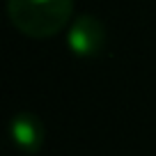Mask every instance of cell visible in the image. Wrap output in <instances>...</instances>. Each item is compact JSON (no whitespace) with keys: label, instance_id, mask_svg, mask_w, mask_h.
Instances as JSON below:
<instances>
[{"label":"cell","instance_id":"cell-1","mask_svg":"<svg viewBox=\"0 0 156 156\" xmlns=\"http://www.w3.org/2000/svg\"><path fill=\"white\" fill-rule=\"evenodd\" d=\"M73 0H7V16L21 34L48 39L71 23Z\"/></svg>","mask_w":156,"mask_h":156},{"label":"cell","instance_id":"cell-2","mask_svg":"<svg viewBox=\"0 0 156 156\" xmlns=\"http://www.w3.org/2000/svg\"><path fill=\"white\" fill-rule=\"evenodd\" d=\"M67 46L76 58H85V60L101 58L108 46L106 25L92 14L76 16L67 30Z\"/></svg>","mask_w":156,"mask_h":156},{"label":"cell","instance_id":"cell-3","mask_svg":"<svg viewBox=\"0 0 156 156\" xmlns=\"http://www.w3.org/2000/svg\"><path fill=\"white\" fill-rule=\"evenodd\" d=\"M9 136H12V142L19 149L28 151V154H34L44 145L46 131H44V124H41V119L37 115H32V112H19V115L12 117Z\"/></svg>","mask_w":156,"mask_h":156}]
</instances>
